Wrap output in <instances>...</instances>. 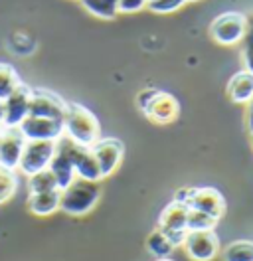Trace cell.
Returning <instances> with one entry per match:
<instances>
[{
	"label": "cell",
	"instance_id": "obj_14",
	"mask_svg": "<svg viewBox=\"0 0 253 261\" xmlns=\"http://www.w3.org/2000/svg\"><path fill=\"white\" fill-rule=\"evenodd\" d=\"M188 208L208 214L220 222L221 216L225 214V200L220 194V190H216V188H210V186L194 188L188 200Z\"/></svg>",
	"mask_w": 253,
	"mask_h": 261
},
{
	"label": "cell",
	"instance_id": "obj_15",
	"mask_svg": "<svg viewBox=\"0 0 253 261\" xmlns=\"http://www.w3.org/2000/svg\"><path fill=\"white\" fill-rule=\"evenodd\" d=\"M225 93L232 103L237 105H247L253 97V73L247 69H241L232 75V80L227 82Z\"/></svg>",
	"mask_w": 253,
	"mask_h": 261
},
{
	"label": "cell",
	"instance_id": "obj_18",
	"mask_svg": "<svg viewBox=\"0 0 253 261\" xmlns=\"http://www.w3.org/2000/svg\"><path fill=\"white\" fill-rule=\"evenodd\" d=\"M81 6L99 20H115L119 16V8L117 2L119 0H79Z\"/></svg>",
	"mask_w": 253,
	"mask_h": 261
},
{
	"label": "cell",
	"instance_id": "obj_25",
	"mask_svg": "<svg viewBox=\"0 0 253 261\" xmlns=\"http://www.w3.org/2000/svg\"><path fill=\"white\" fill-rule=\"evenodd\" d=\"M188 0H153L146 4V8L155 14H172L178 8H182Z\"/></svg>",
	"mask_w": 253,
	"mask_h": 261
},
{
	"label": "cell",
	"instance_id": "obj_19",
	"mask_svg": "<svg viewBox=\"0 0 253 261\" xmlns=\"http://www.w3.org/2000/svg\"><path fill=\"white\" fill-rule=\"evenodd\" d=\"M146 247H148V251H150L153 255H157L158 259H160V257H170L174 253V249H176V247L170 244V240L166 238V233L160 228L155 229V231L148 236Z\"/></svg>",
	"mask_w": 253,
	"mask_h": 261
},
{
	"label": "cell",
	"instance_id": "obj_30",
	"mask_svg": "<svg viewBox=\"0 0 253 261\" xmlns=\"http://www.w3.org/2000/svg\"><path fill=\"white\" fill-rule=\"evenodd\" d=\"M2 121H4V101L0 99V127H2Z\"/></svg>",
	"mask_w": 253,
	"mask_h": 261
},
{
	"label": "cell",
	"instance_id": "obj_9",
	"mask_svg": "<svg viewBox=\"0 0 253 261\" xmlns=\"http://www.w3.org/2000/svg\"><path fill=\"white\" fill-rule=\"evenodd\" d=\"M67 109V101H63L58 93L49 89H32L30 97V115L32 117H44L63 121V115Z\"/></svg>",
	"mask_w": 253,
	"mask_h": 261
},
{
	"label": "cell",
	"instance_id": "obj_7",
	"mask_svg": "<svg viewBox=\"0 0 253 261\" xmlns=\"http://www.w3.org/2000/svg\"><path fill=\"white\" fill-rule=\"evenodd\" d=\"M91 148L97 166H99V172H101V178H109L111 174L119 168V164L123 161V154H125V145L115 139V137H101Z\"/></svg>",
	"mask_w": 253,
	"mask_h": 261
},
{
	"label": "cell",
	"instance_id": "obj_2",
	"mask_svg": "<svg viewBox=\"0 0 253 261\" xmlns=\"http://www.w3.org/2000/svg\"><path fill=\"white\" fill-rule=\"evenodd\" d=\"M101 198V184L95 180L75 178L62 190L60 210L69 216H85L93 210Z\"/></svg>",
	"mask_w": 253,
	"mask_h": 261
},
{
	"label": "cell",
	"instance_id": "obj_23",
	"mask_svg": "<svg viewBox=\"0 0 253 261\" xmlns=\"http://www.w3.org/2000/svg\"><path fill=\"white\" fill-rule=\"evenodd\" d=\"M218 226V220L198 210H188V220H186V231H208Z\"/></svg>",
	"mask_w": 253,
	"mask_h": 261
},
{
	"label": "cell",
	"instance_id": "obj_17",
	"mask_svg": "<svg viewBox=\"0 0 253 261\" xmlns=\"http://www.w3.org/2000/svg\"><path fill=\"white\" fill-rule=\"evenodd\" d=\"M60 198H62L60 188L47 190V192H42V194H30L28 196V210L34 216H40V218L52 216L54 212L60 210Z\"/></svg>",
	"mask_w": 253,
	"mask_h": 261
},
{
	"label": "cell",
	"instance_id": "obj_20",
	"mask_svg": "<svg viewBox=\"0 0 253 261\" xmlns=\"http://www.w3.org/2000/svg\"><path fill=\"white\" fill-rule=\"evenodd\" d=\"M223 261H253V242L239 240L225 245Z\"/></svg>",
	"mask_w": 253,
	"mask_h": 261
},
{
	"label": "cell",
	"instance_id": "obj_6",
	"mask_svg": "<svg viewBox=\"0 0 253 261\" xmlns=\"http://www.w3.org/2000/svg\"><path fill=\"white\" fill-rule=\"evenodd\" d=\"M58 143L67 150L78 178L95 180V182H101V180H103L101 178V172H99V166H97V161H95L93 152H91V148L79 147L78 143H73V141L67 139L65 135H63L62 139H58Z\"/></svg>",
	"mask_w": 253,
	"mask_h": 261
},
{
	"label": "cell",
	"instance_id": "obj_12",
	"mask_svg": "<svg viewBox=\"0 0 253 261\" xmlns=\"http://www.w3.org/2000/svg\"><path fill=\"white\" fill-rule=\"evenodd\" d=\"M30 97L32 89L22 83L4 99V121L2 127H20V123L30 115Z\"/></svg>",
	"mask_w": 253,
	"mask_h": 261
},
{
	"label": "cell",
	"instance_id": "obj_22",
	"mask_svg": "<svg viewBox=\"0 0 253 261\" xmlns=\"http://www.w3.org/2000/svg\"><path fill=\"white\" fill-rule=\"evenodd\" d=\"M58 188L56 184V178L49 170H42V172H36L28 176V192L30 194H42V192H47V190H54Z\"/></svg>",
	"mask_w": 253,
	"mask_h": 261
},
{
	"label": "cell",
	"instance_id": "obj_5",
	"mask_svg": "<svg viewBox=\"0 0 253 261\" xmlns=\"http://www.w3.org/2000/svg\"><path fill=\"white\" fill-rule=\"evenodd\" d=\"M188 204L172 200L158 218V226L166 233V238L170 240L174 247H180L184 244L186 238V220H188Z\"/></svg>",
	"mask_w": 253,
	"mask_h": 261
},
{
	"label": "cell",
	"instance_id": "obj_33",
	"mask_svg": "<svg viewBox=\"0 0 253 261\" xmlns=\"http://www.w3.org/2000/svg\"><path fill=\"white\" fill-rule=\"evenodd\" d=\"M188 2H198V0H188Z\"/></svg>",
	"mask_w": 253,
	"mask_h": 261
},
{
	"label": "cell",
	"instance_id": "obj_28",
	"mask_svg": "<svg viewBox=\"0 0 253 261\" xmlns=\"http://www.w3.org/2000/svg\"><path fill=\"white\" fill-rule=\"evenodd\" d=\"M243 62H245V69L253 73V44H247L243 42Z\"/></svg>",
	"mask_w": 253,
	"mask_h": 261
},
{
	"label": "cell",
	"instance_id": "obj_16",
	"mask_svg": "<svg viewBox=\"0 0 253 261\" xmlns=\"http://www.w3.org/2000/svg\"><path fill=\"white\" fill-rule=\"evenodd\" d=\"M47 170L54 174L56 184H58L60 190H63L71 180L75 178V170H73L71 159H69L67 150H65L58 141H56V154H54L52 163H49V166H47Z\"/></svg>",
	"mask_w": 253,
	"mask_h": 261
},
{
	"label": "cell",
	"instance_id": "obj_27",
	"mask_svg": "<svg viewBox=\"0 0 253 261\" xmlns=\"http://www.w3.org/2000/svg\"><path fill=\"white\" fill-rule=\"evenodd\" d=\"M155 93H157V89H153V87H148V89H142L141 93L137 95V107L141 109L142 113H144V109L148 107V103H150V99L155 97Z\"/></svg>",
	"mask_w": 253,
	"mask_h": 261
},
{
	"label": "cell",
	"instance_id": "obj_35",
	"mask_svg": "<svg viewBox=\"0 0 253 261\" xmlns=\"http://www.w3.org/2000/svg\"><path fill=\"white\" fill-rule=\"evenodd\" d=\"M0 129H2V127H0Z\"/></svg>",
	"mask_w": 253,
	"mask_h": 261
},
{
	"label": "cell",
	"instance_id": "obj_21",
	"mask_svg": "<svg viewBox=\"0 0 253 261\" xmlns=\"http://www.w3.org/2000/svg\"><path fill=\"white\" fill-rule=\"evenodd\" d=\"M20 85H22V80L16 73L14 67L8 64H0V99L4 101Z\"/></svg>",
	"mask_w": 253,
	"mask_h": 261
},
{
	"label": "cell",
	"instance_id": "obj_34",
	"mask_svg": "<svg viewBox=\"0 0 253 261\" xmlns=\"http://www.w3.org/2000/svg\"><path fill=\"white\" fill-rule=\"evenodd\" d=\"M251 143H253V133H251Z\"/></svg>",
	"mask_w": 253,
	"mask_h": 261
},
{
	"label": "cell",
	"instance_id": "obj_26",
	"mask_svg": "<svg viewBox=\"0 0 253 261\" xmlns=\"http://www.w3.org/2000/svg\"><path fill=\"white\" fill-rule=\"evenodd\" d=\"M117 8H119V14H135V12H141L142 8H146V2L144 0H119Z\"/></svg>",
	"mask_w": 253,
	"mask_h": 261
},
{
	"label": "cell",
	"instance_id": "obj_3",
	"mask_svg": "<svg viewBox=\"0 0 253 261\" xmlns=\"http://www.w3.org/2000/svg\"><path fill=\"white\" fill-rule=\"evenodd\" d=\"M247 32V16L241 12H223L210 24V36L220 46H237Z\"/></svg>",
	"mask_w": 253,
	"mask_h": 261
},
{
	"label": "cell",
	"instance_id": "obj_1",
	"mask_svg": "<svg viewBox=\"0 0 253 261\" xmlns=\"http://www.w3.org/2000/svg\"><path fill=\"white\" fill-rule=\"evenodd\" d=\"M63 135L79 147H93L101 139V125L93 111L79 103H67L63 115Z\"/></svg>",
	"mask_w": 253,
	"mask_h": 261
},
{
	"label": "cell",
	"instance_id": "obj_13",
	"mask_svg": "<svg viewBox=\"0 0 253 261\" xmlns=\"http://www.w3.org/2000/svg\"><path fill=\"white\" fill-rule=\"evenodd\" d=\"M144 115L155 125H170L180 115V103H178V99L174 97V95L157 89L155 97L150 99L148 107L144 109Z\"/></svg>",
	"mask_w": 253,
	"mask_h": 261
},
{
	"label": "cell",
	"instance_id": "obj_8",
	"mask_svg": "<svg viewBox=\"0 0 253 261\" xmlns=\"http://www.w3.org/2000/svg\"><path fill=\"white\" fill-rule=\"evenodd\" d=\"M182 247L194 261H212L220 251V240L214 229L208 231H188Z\"/></svg>",
	"mask_w": 253,
	"mask_h": 261
},
{
	"label": "cell",
	"instance_id": "obj_32",
	"mask_svg": "<svg viewBox=\"0 0 253 261\" xmlns=\"http://www.w3.org/2000/svg\"><path fill=\"white\" fill-rule=\"evenodd\" d=\"M144 2H146V4H148V2H153V0H144Z\"/></svg>",
	"mask_w": 253,
	"mask_h": 261
},
{
	"label": "cell",
	"instance_id": "obj_24",
	"mask_svg": "<svg viewBox=\"0 0 253 261\" xmlns=\"http://www.w3.org/2000/svg\"><path fill=\"white\" fill-rule=\"evenodd\" d=\"M18 190V176L16 170H8L0 166V204H6Z\"/></svg>",
	"mask_w": 253,
	"mask_h": 261
},
{
	"label": "cell",
	"instance_id": "obj_11",
	"mask_svg": "<svg viewBox=\"0 0 253 261\" xmlns=\"http://www.w3.org/2000/svg\"><path fill=\"white\" fill-rule=\"evenodd\" d=\"M18 129L22 130L26 141H58L63 137V121L28 115Z\"/></svg>",
	"mask_w": 253,
	"mask_h": 261
},
{
	"label": "cell",
	"instance_id": "obj_29",
	"mask_svg": "<svg viewBox=\"0 0 253 261\" xmlns=\"http://www.w3.org/2000/svg\"><path fill=\"white\" fill-rule=\"evenodd\" d=\"M245 125H247V130L253 133V97L251 101L247 103V115H245Z\"/></svg>",
	"mask_w": 253,
	"mask_h": 261
},
{
	"label": "cell",
	"instance_id": "obj_10",
	"mask_svg": "<svg viewBox=\"0 0 253 261\" xmlns=\"http://www.w3.org/2000/svg\"><path fill=\"white\" fill-rule=\"evenodd\" d=\"M26 147V139L18 127L0 129V166L8 170H18L22 152Z\"/></svg>",
	"mask_w": 253,
	"mask_h": 261
},
{
	"label": "cell",
	"instance_id": "obj_4",
	"mask_svg": "<svg viewBox=\"0 0 253 261\" xmlns=\"http://www.w3.org/2000/svg\"><path fill=\"white\" fill-rule=\"evenodd\" d=\"M56 154V141H26L18 170L28 178L36 172L46 170Z\"/></svg>",
	"mask_w": 253,
	"mask_h": 261
},
{
	"label": "cell",
	"instance_id": "obj_31",
	"mask_svg": "<svg viewBox=\"0 0 253 261\" xmlns=\"http://www.w3.org/2000/svg\"><path fill=\"white\" fill-rule=\"evenodd\" d=\"M157 261H174V259H170V257H160V259H157Z\"/></svg>",
	"mask_w": 253,
	"mask_h": 261
}]
</instances>
